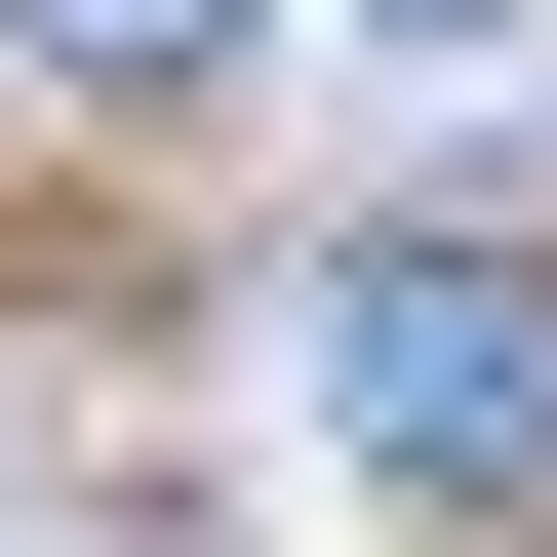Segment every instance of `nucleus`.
<instances>
[{
	"mask_svg": "<svg viewBox=\"0 0 557 557\" xmlns=\"http://www.w3.org/2000/svg\"><path fill=\"white\" fill-rule=\"evenodd\" d=\"M319 398H359L438 518H557V239H359L319 278Z\"/></svg>",
	"mask_w": 557,
	"mask_h": 557,
	"instance_id": "f257e3e1",
	"label": "nucleus"
},
{
	"mask_svg": "<svg viewBox=\"0 0 557 557\" xmlns=\"http://www.w3.org/2000/svg\"><path fill=\"white\" fill-rule=\"evenodd\" d=\"M199 40H239V0H40V81H199Z\"/></svg>",
	"mask_w": 557,
	"mask_h": 557,
	"instance_id": "f03ea898",
	"label": "nucleus"
},
{
	"mask_svg": "<svg viewBox=\"0 0 557 557\" xmlns=\"http://www.w3.org/2000/svg\"><path fill=\"white\" fill-rule=\"evenodd\" d=\"M398 40H518V0H398Z\"/></svg>",
	"mask_w": 557,
	"mask_h": 557,
	"instance_id": "7ed1b4c3",
	"label": "nucleus"
}]
</instances>
